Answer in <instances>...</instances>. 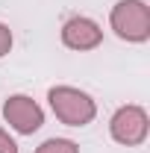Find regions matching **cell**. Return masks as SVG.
I'll use <instances>...</instances> for the list:
<instances>
[{
  "mask_svg": "<svg viewBox=\"0 0 150 153\" xmlns=\"http://www.w3.org/2000/svg\"><path fill=\"white\" fill-rule=\"evenodd\" d=\"M50 109L65 127H85L97 118V103L88 91L74 88V85H53L47 91Z\"/></svg>",
  "mask_w": 150,
  "mask_h": 153,
  "instance_id": "1",
  "label": "cell"
},
{
  "mask_svg": "<svg viewBox=\"0 0 150 153\" xmlns=\"http://www.w3.org/2000/svg\"><path fill=\"white\" fill-rule=\"evenodd\" d=\"M109 27L121 41L144 44L150 38V6L144 0H118L109 12Z\"/></svg>",
  "mask_w": 150,
  "mask_h": 153,
  "instance_id": "2",
  "label": "cell"
},
{
  "mask_svg": "<svg viewBox=\"0 0 150 153\" xmlns=\"http://www.w3.org/2000/svg\"><path fill=\"white\" fill-rule=\"evenodd\" d=\"M147 133H150V115L138 103H127V106L115 109V115L109 118V135L124 147L144 144Z\"/></svg>",
  "mask_w": 150,
  "mask_h": 153,
  "instance_id": "3",
  "label": "cell"
},
{
  "mask_svg": "<svg viewBox=\"0 0 150 153\" xmlns=\"http://www.w3.org/2000/svg\"><path fill=\"white\" fill-rule=\"evenodd\" d=\"M3 121L18 135H33L44 124V109L30 94H9L3 103Z\"/></svg>",
  "mask_w": 150,
  "mask_h": 153,
  "instance_id": "4",
  "label": "cell"
},
{
  "mask_svg": "<svg viewBox=\"0 0 150 153\" xmlns=\"http://www.w3.org/2000/svg\"><path fill=\"white\" fill-rule=\"evenodd\" d=\"M62 44L68 47V50H76V53H85V50H94V47H100L103 44V30H100V24L91 18H85V15H74V18H68L62 24Z\"/></svg>",
  "mask_w": 150,
  "mask_h": 153,
  "instance_id": "5",
  "label": "cell"
},
{
  "mask_svg": "<svg viewBox=\"0 0 150 153\" xmlns=\"http://www.w3.org/2000/svg\"><path fill=\"white\" fill-rule=\"evenodd\" d=\"M36 153H79V144L71 138H47L36 147Z\"/></svg>",
  "mask_w": 150,
  "mask_h": 153,
  "instance_id": "6",
  "label": "cell"
},
{
  "mask_svg": "<svg viewBox=\"0 0 150 153\" xmlns=\"http://www.w3.org/2000/svg\"><path fill=\"white\" fill-rule=\"evenodd\" d=\"M12 41H15V38H12V30H9V27L0 21V59L12 50Z\"/></svg>",
  "mask_w": 150,
  "mask_h": 153,
  "instance_id": "7",
  "label": "cell"
},
{
  "mask_svg": "<svg viewBox=\"0 0 150 153\" xmlns=\"http://www.w3.org/2000/svg\"><path fill=\"white\" fill-rule=\"evenodd\" d=\"M0 153H18V141L0 127Z\"/></svg>",
  "mask_w": 150,
  "mask_h": 153,
  "instance_id": "8",
  "label": "cell"
}]
</instances>
